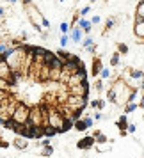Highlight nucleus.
<instances>
[{
  "label": "nucleus",
  "instance_id": "1",
  "mask_svg": "<svg viewBox=\"0 0 144 158\" xmlns=\"http://www.w3.org/2000/svg\"><path fill=\"white\" fill-rule=\"evenodd\" d=\"M13 119H15L18 124H27L29 119H30V110L25 107V105H20V107L13 112Z\"/></svg>",
  "mask_w": 144,
  "mask_h": 158
},
{
  "label": "nucleus",
  "instance_id": "2",
  "mask_svg": "<svg viewBox=\"0 0 144 158\" xmlns=\"http://www.w3.org/2000/svg\"><path fill=\"white\" fill-rule=\"evenodd\" d=\"M70 60L68 62H64V69L62 71L68 73V75H77V73H80V66L78 68V59H75V57H68Z\"/></svg>",
  "mask_w": 144,
  "mask_h": 158
},
{
  "label": "nucleus",
  "instance_id": "3",
  "mask_svg": "<svg viewBox=\"0 0 144 158\" xmlns=\"http://www.w3.org/2000/svg\"><path fill=\"white\" fill-rule=\"evenodd\" d=\"M41 117H44L43 114H41V108H34L32 112H30V119H29V123L30 124H39L41 123Z\"/></svg>",
  "mask_w": 144,
  "mask_h": 158
},
{
  "label": "nucleus",
  "instance_id": "4",
  "mask_svg": "<svg viewBox=\"0 0 144 158\" xmlns=\"http://www.w3.org/2000/svg\"><path fill=\"white\" fill-rule=\"evenodd\" d=\"M50 69H55V71H62V69H64V64L61 62V59H59V57H55V59H53V62L50 64Z\"/></svg>",
  "mask_w": 144,
  "mask_h": 158
},
{
  "label": "nucleus",
  "instance_id": "5",
  "mask_svg": "<svg viewBox=\"0 0 144 158\" xmlns=\"http://www.w3.org/2000/svg\"><path fill=\"white\" fill-rule=\"evenodd\" d=\"M53 59H55V55H53V53H50V52H46V53L43 55V64L44 66H50L52 62H53Z\"/></svg>",
  "mask_w": 144,
  "mask_h": 158
},
{
  "label": "nucleus",
  "instance_id": "6",
  "mask_svg": "<svg viewBox=\"0 0 144 158\" xmlns=\"http://www.w3.org/2000/svg\"><path fill=\"white\" fill-rule=\"evenodd\" d=\"M43 133H44V131L41 130V126H36V137H41Z\"/></svg>",
  "mask_w": 144,
  "mask_h": 158
}]
</instances>
